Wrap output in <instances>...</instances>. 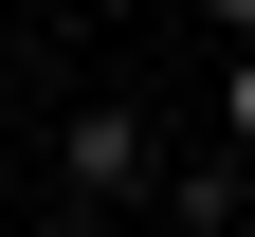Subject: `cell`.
<instances>
[{
    "mask_svg": "<svg viewBox=\"0 0 255 237\" xmlns=\"http://www.w3.org/2000/svg\"><path fill=\"white\" fill-rule=\"evenodd\" d=\"M219 164H255V55H219Z\"/></svg>",
    "mask_w": 255,
    "mask_h": 237,
    "instance_id": "7a4b0ae2",
    "label": "cell"
},
{
    "mask_svg": "<svg viewBox=\"0 0 255 237\" xmlns=\"http://www.w3.org/2000/svg\"><path fill=\"white\" fill-rule=\"evenodd\" d=\"M164 183L182 164H164V128L128 110V91H91V110L55 128V201H73V219H164Z\"/></svg>",
    "mask_w": 255,
    "mask_h": 237,
    "instance_id": "6da1fadb",
    "label": "cell"
},
{
    "mask_svg": "<svg viewBox=\"0 0 255 237\" xmlns=\"http://www.w3.org/2000/svg\"><path fill=\"white\" fill-rule=\"evenodd\" d=\"M55 237H164V219H55Z\"/></svg>",
    "mask_w": 255,
    "mask_h": 237,
    "instance_id": "3957f363",
    "label": "cell"
}]
</instances>
